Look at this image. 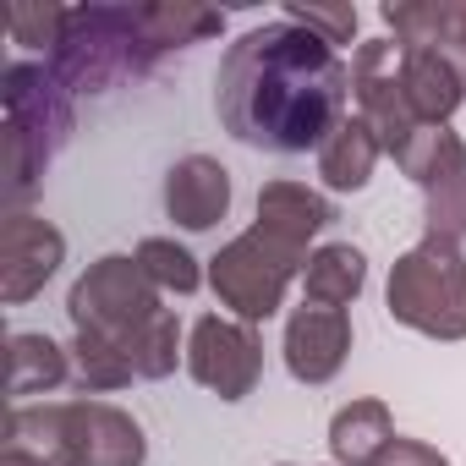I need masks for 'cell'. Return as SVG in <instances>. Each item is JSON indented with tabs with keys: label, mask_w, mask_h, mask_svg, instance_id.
<instances>
[{
	"label": "cell",
	"mask_w": 466,
	"mask_h": 466,
	"mask_svg": "<svg viewBox=\"0 0 466 466\" xmlns=\"http://www.w3.org/2000/svg\"><path fill=\"white\" fill-rule=\"evenodd\" d=\"M379 137L368 132V121L362 116H346L340 127H335V137L319 148V176H324V187L329 192H362L368 181H373V165H379Z\"/></svg>",
	"instance_id": "d6986e66"
},
{
	"label": "cell",
	"mask_w": 466,
	"mask_h": 466,
	"mask_svg": "<svg viewBox=\"0 0 466 466\" xmlns=\"http://www.w3.org/2000/svg\"><path fill=\"white\" fill-rule=\"evenodd\" d=\"M187 373L203 390H214L219 400H242L264 379V340L242 319L203 313L192 324V335H187Z\"/></svg>",
	"instance_id": "9c48e42d"
},
{
	"label": "cell",
	"mask_w": 466,
	"mask_h": 466,
	"mask_svg": "<svg viewBox=\"0 0 466 466\" xmlns=\"http://www.w3.org/2000/svg\"><path fill=\"white\" fill-rule=\"evenodd\" d=\"M159 297L165 291L143 275L137 258L110 253L72 280L66 313L77 340L110 346L137 379H165L176 373V357H181V324Z\"/></svg>",
	"instance_id": "7a4b0ae2"
},
{
	"label": "cell",
	"mask_w": 466,
	"mask_h": 466,
	"mask_svg": "<svg viewBox=\"0 0 466 466\" xmlns=\"http://www.w3.org/2000/svg\"><path fill=\"white\" fill-rule=\"evenodd\" d=\"M6 390H12V406H23L28 395H50V390H61L66 384V373H72V362H66V351L50 340V335H12L6 340Z\"/></svg>",
	"instance_id": "44dd1931"
},
{
	"label": "cell",
	"mask_w": 466,
	"mask_h": 466,
	"mask_svg": "<svg viewBox=\"0 0 466 466\" xmlns=\"http://www.w3.org/2000/svg\"><path fill=\"white\" fill-rule=\"evenodd\" d=\"M230 208V170L208 154H187L165 176V214L181 230H214Z\"/></svg>",
	"instance_id": "5bb4252c"
},
{
	"label": "cell",
	"mask_w": 466,
	"mask_h": 466,
	"mask_svg": "<svg viewBox=\"0 0 466 466\" xmlns=\"http://www.w3.org/2000/svg\"><path fill=\"white\" fill-rule=\"evenodd\" d=\"M66 422V444H72V466H143L148 461V439L143 428L105 400H66L61 406Z\"/></svg>",
	"instance_id": "8fae6325"
},
{
	"label": "cell",
	"mask_w": 466,
	"mask_h": 466,
	"mask_svg": "<svg viewBox=\"0 0 466 466\" xmlns=\"http://www.w3.org/2000/svg\"><path fill=\"white\" fill-rule=\"evenodd\" d=\"M50 72L66 94H105L110 83L148 72L137 39V6H72Z\"/></svg>",
	"instance_id": "8992f818"
},
{
	"label": "cell",
	"mask_w": 466,
	"mask_h": 466,
	"mask_svg": "<svg viewBox=\"0 0 466 466\" xmlns=\"http://www.w3.org/2000/svg\"><path fill=\"white\" fill-rule=\"evenodd\" d=\"M286 23L308 28V34L324 39L329 50L357 39V6H302V0H291V6H286Z\"/></svg>",
	"instance_id": "d4e9b609"
},
{
	"label": "cell",
	"mask_w": 466,
	"mask_h": 466,
	"mask_svg": "<svg viewBox=\"0 0 466 466\" xmlns=\"http://www.w3.org/2000/svg\"><path fill=\"white\" fill-rule=\"evenodd\" d=\"M400 77L422 127H450L466 99V45H400Z\"/></svg>",
	"instance_id": "4fadbf2b"
},
{
	"label": "cell",
	"mask_w": 466,
	"mask_h": 466,
	"mask_svg": "<svg viewBox=\"0 0 466 466\" xmlns=\"http://www.w3.org/2000/svg\"><path fill=\"white\" fill-rule=\"evenodd\" d=\"M384 308L395 324L428 340H466V253L461 242L422 237L390 269Z\"/></svg>",
	"instance_id": "277c9868"
},
{
	"label": "cell",
	"mask_w": 466,
	"mask_h": 466,
	"mask_svg": "<svg viewBox=\"0 0 466 466\" xmlns=\"http://www.w3.org/2000/svg\"><path fill=\"white\" fill-rule=\"evenodd\" d=\"M137 264H143V275L159 286V291H170V297H192L198 286H203V269H198V258L181 248V242H170V237H148V242H137V253H132Z\"/></svg>",
	"instance_id": "603a6c76"
},
{
	"label": "cell",
	"mask_w": 466,
	"mask_h": 466,
	"mask_svg": "<svg viewBox=\"0 0 466 466\" xmlns=\"http://www.w3.org/2000/svg\"><path fill=\"white\" fill-rule=\"evenodd\" d=\"M351 99H357V116L368 121V132L379 137L384 154H406V143L422 132L417 110H411V94H406V77H400V45L395 39H368L357 45V61H351Z\"/></svg>",
	"instance_id": "ba28073f"
},
{
	"label": "cell",
	"mask_w": 466,
	"mask_h": 466,
	"mask_svg": "<svg viewBox=\"0 0 466 466\" xmlns=\"http://www.w3.org/2000/svg\"><path fill=\"white\" fill-rule=\"evenodd\" d=\"M225 28L219 12L208 6H192V0H159V6H137V39H143V66H154L159 56L170 50H187V45H203Z\"/></svg>",
	"instance_id": "9a60e30c"
},
{
	"label": "cell",
	"mask_w": 466,
	"mask_h": 466,
	"mask_svg": "<svg viewBox=\"0 0 466 466\" xmlns=\"http://www.w3.org/2000/svg\"><path fill=\"white\" fill-rule=\"evenodd\" d=\"M6 450H23L45 466H72L61 406H12L6 411Z\"/></svg>",
	"instance_id": "7402d4cb"
},
{
	"label": "cell",
	"mask_w": 466,
	"mask_h": 466,
	"mask_svg": "<svg viewBox=\"0 0 466 466\" xmlns=\"http://www.w3.org/2000/svg\"><path fill=\"white\" fill-rule=\"evenodd\" d=\"M395 417L384 400H351L329 422V455L335 466H379V455L395 444Z\"/></svg>",
	"instance_id": "2e32d148"
},
{
	"label": "cell",
	"mask_w": 466,
	"mask_h": 466,
	"mask_svg": "<svg viewBox=\"0 0 466 466\" xmlns=\"http://www.w3.org/2000/svg\"><path fill=\"white\" fill-rule=\"evenodd\" d=\"M362 286H368V258H362V248H351V242L319 248V253L308 258V269H302V291H308V302H319V308H351V302L362 297Z\"/></svg>",
	"instance_id": "ffe728a7"
},
{
	"label": "cell",
	"mask_w": 466,
	"mask_h": 466,
	"mask_svg": "<svg viewBox=\"0 0 466 466\" xmlns=\"http://www.w3.org/2000/svg\"><path fill=\"white\" fill-rule=\"evenodd\" d=\"M395 165L422 187V219H428L422 237L461 242L466 237V143H461V132L422 127Z\"/></svg>",
	"instance_id": "52a82bcc"
},
{
	"label": "cell",
	"mask_w": 466,
	"mask_h": 466,
	"mask_svg": "<svg viewBox=\"0 0 466 466\" xmlns=\"http://www.w3.org/2000/svg\"><path fill=\"white\" fill-rule=\"evenodd\" d=\"M66 12L72 6H56V0H17V6L6 12V34L23 50H50L56 56V45L66 34Z\"/></svg>",
	"instance_id": "cb8c5ba5"
},
{
	"label": "cell",
	"mask_w": 466,
	"mask_h": 466,
	"mask_svg": "<svg viewBox=\"0 0 466 466\" xmlns=\"http://www.w3.org/2000/svg\"><path fill=\"white\" fill-rule=\"evenodd\" d=\"M346 94H351L346 61L286 17L248 28L225 50L214 77V110L225 132L269 154L324 148L346 121Z\"/></svg>",
	"instance_id": "6da1fadb"
},
{
	"label": "cell",
	"mask_w": 466,
	"mask_h": 466,
	"mask_svg": "<svg viewBox=\"0 0 466 466\" xmlns=\"http://www.w3.org/2000/svg\"><path fill=\"white\" fill-rule=\"evenodd\" d=\"M0 466H45V461H34V455H23V450H0Z\"/></svg>",
	"instance_id": "4316f807"
},
{
	"label": "cell",
	"mask_w": 466,
	"mask_h": 466,
	"mask_svg": "<svg viewBox=\"0 0 466 466\" xmlns=\"http://www.w3.org/2000/svg\"><path fill=\"white\" fill-rule=\"evenodd\" d=\"M0 83H6L0 88V99H6V198L23 203V198H34L45 165L72 137V99L56 83V72H45L34 61L6 66Z\"/></svg>",
	"instance_id": "3957f363"
},
{
	"label": "cell",
	"mask_w": 466,
	"mask_h": 466,
	"mask_svg": "<svg viewBox=\"0 0 466 466\" xmlns=\"http://www.w3.org/2000/svg\"><path fill=\"white\" fill-rule=\"evenodd\" d=\"M61 258H66V237H61V230L50 219H39V214L12 208L6 225H0V297H6L12 308L39 297L45 280L61 269Z\"/></svg>",
	"instance_id": "30bf717a"
},
{
	"label": "cell",
	"mask_w": 466,
	"mask_h": 466,
	"mask_svg": "<svg viewBox=\"0 0 466 466\" xmlns=\"http://www.w3.org/2000/svg\"><path fill=\"white\" fill-rule=\"evenodd\" d=\"M379 466H450L433 444H422V439H395L384 455H379Z\"/></svg>",
	"instance_id": "484cf974"
},
{
	"label": "cell",
	"mask_w": 466,
	"mask_h": 466,
	"mask_svg": "<svg viewBox=\"0 0 466 466\" xmlns=\"http://www.w3.org/2000/svg\"><path fill=\"white\" fill-rule=\"evenodd\" d=\"M329 219H335V208H329V198H319L313 187H302V181H269V187L258 192V219H253V225H264V230H275V237L308 248Z\"/></svg>",
	"instance_id": "e0dca14e"
},
{
	"label": "cell",
	"mask_w": 466,
	"mask_h": 466,
	"mask_svg": "<svg viewBox=\"0 0 466 466\" xmlns=\"http://www.w3.org/2000/svg\"><path fill=\"white\" fill-rule=\"evenodd\" d=\"M280 351H286V368H291L297 384H329L346 368V351H351V313L302 302L286 319V346Z\"/></svg>",
	"instance_id": "7c38bea8"
},
{
	"label": "cell",
	"mask_w": 466,
	"mask_h": 466,
	"mask_svg": "<svg viewBox=\"0 0 466 466\" xmlns=\"http://www.w3.org/2000/svg\"><path fill=\"white\" fill-rule=\"evenodd\" d=\"M308 258H313L308 248L275 237V230H264V225H248L237 242H225L214 253L208 286L242 324H264V319L280 313V302H286L291 280L308 269Z\"/></svg>",
	"instance_id": "5b68a950"
},
{
	"label": "cell",
	"mask_w": 466,
	"mask_h": 466,
	"mask_svg": "<svg viewBox=\"0 0 466 466\" xmlns=\"http://www.w3.org/2000/svg\"><path fill=\"white\" fill-rule=\"evenodd\" d=\"M379 17L395 45H466V0H390Z\"/></svg>",
	"instance_id": "ac0fdd59"
}]
</instances>
